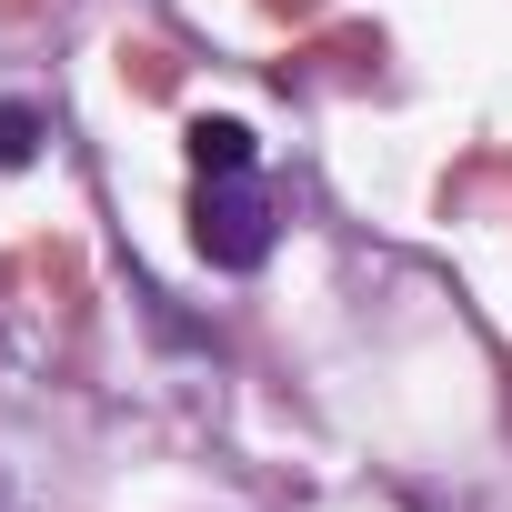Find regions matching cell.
Here are the masks:
<instances>
[{
  "instance_id": "obj_3",
  "label": "cell",
  "mask_w": 512,
  "mask_h": 512,
  "mask_svg": "<svg viewBox=\"0 0 512 512\" xmlns=\"http://www.w3.org/2000/svg\"><path fill=\"white\" fill-rule=\"evenodd\" d=\"M41 151V111H21V101H0V171H21Z\"/></svg>"
},
{
  "instance_id": "obj_2",
  "label": "cell",
  "mask_w": 512,
  "mask_h": 512,
  "mask_svg": "<svg viewBox=\"0 0 512 512\" xmlns=\"http://www.w3.org/2000/svg\"><path fill=\"white\" fill-rule=\"evenodd\" d=\"M231 161H262L241 121H191V171H231Z\"/></svg>"
},
{
  "instance_id": "obj_1",
  "label": "cell",
  "mask_w": 512,
  "mask_h": 512,
  "mask_svg": "<svg viewBox=\"0 0 512 512\" xmlns=\"http://www.w3.org/2000/svg\"><path fill=\"white\" fill-rule=\"evenodd\" d=\"M272 231H282V201H272L262 161L191 171V241H201L211 272H262L272 262Z\"/></svg>"
}]
</instances>
